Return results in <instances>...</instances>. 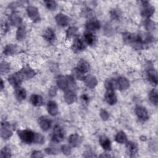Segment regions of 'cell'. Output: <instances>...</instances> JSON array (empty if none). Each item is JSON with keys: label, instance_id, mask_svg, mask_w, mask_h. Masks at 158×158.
<instances>
[{"label": "cell", "instance_id": "1", "mask_svg": "<svg viewBox=\"0 0 158 158\" xmlns=\"http://www.w3.org/2000/svg\"><path fill=\"white\" fill-rule=\"evenodd\" d=\"M17 133L19 138L23 143L26 144H31L34 143L35 133H34L33 131L28 129H25L18 130Z\"/></svg>", "mask_w": 158, "mask_h": 158}, {"label": "cell", "instance_id": "2", "mask_svg": "<svg viewBox=\"0 0 158 158\" xmlns=\"http://www.w3.org/2000/svg\"><path fill=\"white\" fill-rule=\"evenodd\" d=\"M65 137V133L63 128L59 125L54 127L52 133V140L55 143L61 142Z\"/></svg>", "mask_w": 158, "mask_h": 158}, {"label": "cell", "instance_id": "3", "mask_svg": "<svg viewBox=\"0 0 158 158\" xmlns=\"http://www.w3.org/2000/svg\"><path fill=\"white\" fill-rule=\"evenodd\" d=\"M12 134L10 123L5 121L2 122L1 124V137L4 139H7L12 136Z\"/></svg>", "mask_w": 158, "mask_h": 158}, {"label": "cell", "instance_id": "4", "mask_svg": "<svg viewBox=\"0 0 158 158\" xmlns=\"http://www.w3.org/2000/svg\"><path fill=\"white\" fill-rule=\"evenodd\" d=\"M23 79L24 78L20 71L10 75L7 78L9 83L15 88L19 86V85L22 83Z\"/></svg>", "mask_w": 158, "mask_h": 158}, {"label": "cell", "instance_id": "5", "mask_svg": "<svg viewBox=\"0 0 158 158\" xmlns=\"http://www.w3.org/2000/svg\"><path fill=\"white\" fill-rule=\"evenodd\" d=\"M27 13L28 17L33 22H38L40 21V14L38 9L33 6H28L27 8Z\"/></svg>", "mask_w": 158, "mask_h": 158}, {"label": "cell", "instance_id": "6", "mask_svg": "<svg viewBox=\"0 0 158 158\" xmlns=\"http://www.w3.org/2000/svg\"><path fill=\"white\" fill-rule=\"evenodd\" d=\"M72 48L75 52H80L85 49L86 48V44L83 40L81 39L78 36H75L73 39Z\"/></svg>", "mask_w": 158, "mask_h": 158}, {"label": "cell", "instance_id": "7", "mask_svg": "<svg viewBox=\"0 0 158 158\" xmlns=\"http://www.w3.org/2000/svg\"><path fill=\"white\" fill-rule=\"evenodd\" d=\"M104 98L107 103L109 105H114L117 101L116 95L114 93V89H106Z\"/></svg>", "mask_w": 158, "mask_h": 158}, {"label": "cell", "instance_id": "8", "mask_svg": "<svg viewBox=\"0 0 158 158\" xmlns=\"http://www.w3.org/2000/svg\"><path fill=\"white\" fill-rule=\"evenodd\" d=\"M135 112L137 117L142 121H146L149 118L148 111L143 106H137L135 108Z\"/></svg>", "mask_w": 158, "mask_h": 158}, {"label": "cell", "instance_id": "9", "mask_svg": "<svg viewBox=\"0 0 158 158\" xmlns=\"http://www.w3.org/2000/svg\"><path fill=\"white\" fill-rule=\"evenodd\" d=\"M38 123L43 131H47L51 128L52 121L46 116H41L38 119Z\"/></svg>", "mask_w": 158, "mask_h": 158}, {"label": "cell", "instance_id": "10", "mask_svg": "<svg viewBox=\"0 0 158 158\" xmlns=\"http://www.w3.org/2000/svg\"><path fill=\"white\" fill-rule=\"evenodd\" d=\"M115 85L116 88L120 90H126L130 87V82L127 78L120 77L115 81Z\"/></svg>", "mask_w": 158, "mask_h": 158}, {"label": "cell", "instance_id": "11", "mask_svg": "<svg viewBox=\"0 0 158 158\" xmlns=\"http://www.w3.org/2000/svg\"><path fill=\"white\" fill-rule=\"evenodd\" d=\"M126 143L127 154L131 157H135L138 151V148L137 144L133 141H127Z\"/></svg>", "mask_w": 158, "mask_h": 158}, {"label": "cell", "instance_id": "12", "mask_svg": "<svg viewBox=\"0 0 158 158\" xmlns=\"http://www.w3.org/2000/svg\"><path fill=\"white\" fill-rule=\"evenodd\" d=\"M55 20L59 26L62 27L67 26L70 21L69 18L62 13L57 14L55 17Z\"/></svg>", "mask_w": 158, "mask_h": 158}, {"label": "cell", "instance_id": "13", "mask_svg": "<svg viewBox=\"0 0 158 158\" xmlns=\"http://www.w3.org/2000/svg\"><path fill=\"white\" fill-rule=\"evenodd\" d=\"M57 85L58 87L63 90V91H67L69 88V83H68V80L67 76H63V75H60L57 77Z\"/></svg>", "mask_w": 158, "mask_h": 158}, {"label": "cell", "instance_id": "14", "mask_svg": "<svg viewBox=\"0 0 158 158\" xmlns=\"http://www.w3.org/2000/svg\"><path fill=\"white\" fill-rule=\"evenodd\" d=\"M83 81L85 85L90 89H93L98 84V80L96 78L91 75H88L85 76L84 77Z\"/></svg>", "mask_w": 158, "mask_h": 158}, {"label": "cell", "instance_id": "15", "mask_svg": "<svg viewBox=\"0 0 158 158\" xmlns=\"http://www.w3.org/2000/svg\"><path fill=\"white\" fill-rule=\"evenodd\" d=\"M100 26H101L100 22L98 20L94 19L89 20L85 25L86 28L89 31H96L100 28Z\"/></svg>", "mask_w": 158, "mask_h": 158}, {"label": "cell", "instance_id": "16", "mask_svg": "<svg viewBox=\"0 0 158 158\" xmlns=\"http://www.w3.org/2000/svg\"><path fill=\"white\" fill-rule=\"evenodd\" d=\"M80 72L82 73L85 74L87 73L90 69V65L89 64L88 61H86L85 59H80L78 63H77V66L76 67Z\"/></svg>", "mask_w": 158, "mask_h": 158}, {"label": "cell", "instance_id": "17", "mask_svg": "<svg viewBox=\"0 0 158 158\" xmlns=\"http://www.w3.org/2000/svg\"><path fill=\"white\" fill-rule=\"evenodd\" d=\"M20 72L21 74L22 75L23 78L26 79V80L30 79V78H33L36 74L35 70L33 69H32L29 66L24 67L23 69H21V70Z\"/></svg>", "mask_w": 158, "mask_h": 158}, {"label": "cell", "instance_id": "18", "mask_svg": "<svg viewBox=\"0 0 158 158\" xmlns=\"http://www.w3.org/2000/svg\"><path fill=\"white\" fill-rule=\"evenodd\" d=\"M68 142L72 147H77L81 143V138L78 134L73 133L69 136Z\"/></svg>", "mask_w": 158, "mask_h": 158}, {"label": "cell", "instance_id": "19", "mask_svg": "<svg viewBox=\"0 0 158 158\" xmlns=\"http://www.w3.org/2000/svg\"><path fill=\"white\" fill-rule=\"evenodd\" d=\"M48 112L52 116H56L58 114V106L54 101H49L47 103Z\"/></svg>", "mask_w": 158, "mask_h": 158}, {"label": "cell", "instance_id": "20", "mask_svg": "<svg viewBox=\"0 0 158 158\" xmlns=\"http://www.w3.org/2000/svg\"><path fill=\"white\" fill-rule=\"evenodd\" d=\"M44 39L48 43H52L56 40V34L52 29L48 28L43 33Z\"/></svg>", "mask_w": 158, "mask_h": 158}, {"label": "cell", "instance_id": "21", "mask_svg": "<svg viewBox=\"0 0 158 158\" xmlns=\"http://www.w3.org/2000/svg\"><path fill=\"white\" fill-rule=\"evenodd\" d=\"M83 39L86 44L89 46L94 45L96 41V38L95 35L90 31H86L83 34Z\"/></svg>", "mask_w": 158, "mask_h": 158}, {"label": "cell", "instance_id": "22", "mask_svg": "<svg viewBox=\"0 0 158 158\" xmlns=\"http://www.w3.org/2000/svg\"><path fill=\"white\" fill-rule=\"evenodd\" d=\"M30 102L35 107H40L43 104V99L41 96L34 94L30 96Z\"/></svg>", "mask_w": 158, "mask_h": 158}, {"label": "cell", "instance_id": "23", "mask_svg": "<svg viewBox=\"0 0 158 158\" xmlns=\"http://www.w3.org/2000/svg\"><path fill=\"white\" fill-rule=\"evenodd\" d=\"M14 94H15V98L19 101H22L26 98L27 92H26V90L23 88L18 86V87L15 88V89L14 91Z\"/></svg>", "mask_w": 158, "mask_h": 158}, {"label": "cell", "instance_id": "24", "mask_svg": "<svg viewBox=\"0 0 158 158\" xmlns=\"http://www.w3.org/2000/svg\"><path fill=\"white\" fill-rule=\"evenodd\" d=\"M64 98L65 101L69 104H71L75 102L77 100V96L75 93L73 91L69 90V89L65 91Z\"/></svg>", "mask_w": 158, "mask_h": 158}, {"label": "cell", "instance_id": "25", "mask_svg": "<svg viewBox=\"0 0 158 158\" xmlns=\"http://www.w3.org/2000/svg\"><path fill=\"white\" fill-rule=\"evenodd\" d=\"M99 143L101 147L106 151H110L112 148L110 139L106 136H101L99 138Z\"/></svg>", "mask_w": 158, "mask_h": 158}, {"label": "cell", "instance_id": "26", "mask_svg": "<svg viewBox=\"0 0 158 158\" xmlns=\"http://www.w3.org/2000/svg\"><path fill=\"white\" fill-rule=\"evenodd\" d=\"M147 76L149 82L154 85H157V72L154 69H149L147 72Z\"/></svg>", "mask_w": 158, "mask_h": 158}, {"label": "cell", "instance_id": "27", "mask_svg": "<svg viewBox=\"0 0 158 158\" xmlns=\"http://www.w3.org/2000/svg\"><path fill=\"white\" fill-rule=\"evenodd\" d=\"M9 21L12 25L20 27L21 25L22 19L16 12H14L11 13L9 16Z\"/></svg>", "mask_w": 158, "mask_h": 158}, {"label": "cell", "instance_id": "28", "mask_svg": "<svg viewBox=\"0 0 158 158\" xmlns=\"http://www.w3.org/2000/svg\"><path fill=\"white\" fill-rule=\"evenodd\" d=\"M154 12H155L154 7L153 6L148 5L146 7H144V8L141 10V14L143 17L146 18L148 19L154 14Z\"/></svg>", "mask_w": 158, "mask_h": 158}, {"label": "cell", "instance_id": "29", "mask_svg": "<svg viewBox=\"0 0 158 158\" xmlns=\"http://www.w3.org/2000/svg\"><path fill=\"white\" fill-rule=\"evenodd\" d=\"M17 52V46L13 44L6 45L3 49V54L5 56H12Z\"/></svg>", "mask_w": 158, "mask_h": 158}, {"label": "cell", "instance_id": "30", "mask_svg": "<svg viewBox=\"0 0 158 158\" xmlns=\"http://www.w3.org/2000/svg\"><path fill=\"white\" fill-rule=\"evenodd\" d=\"M26 29L24 26L20 25L18 27L16 32V38L18 41H22L26 37Z\"/></svg>", "mask_w": 158, "mask_h": 158}, {"label": "cell", "instance_id": "31", "mask_svg": "<svg viewBox=\"0 0 158 158\" xmlns=\"http://www.w3.org/2000/svg\"><path fill=\"white\" fill-rule=\"evenodd\" d=\"M115 140L117 143L120 144L125 143L127 141V136L123 131H120L116 134L115 136Z\"/></svg>", "mask_w": 158, "mask_h": 158}, {"label": "cell", "instance_id": "32", "mask_svg": "<svg viewBox=\"0 0 158 158\" xmlns=\"http://www.w3.org/2000/svg\"><path fill=\"white\" fill-rule=\"evenodd\" d=\"M149 98L151 102L154 106H157L158 103V93L156 89H152L149 94Z\"/></svg>", "mask_w": 158, "mask_h": 158}, {"label": "cell", "instance_id": "33", "mask_svg": "<svg viewBox=\"0 0 158 158\" xmlns=\"http://www.w3.org/2000/svg\"><path fill=\"white\" fill-rule=\"evenodd\" d=\"M12 156L11 150L7 146L3 147L0 152V157L1 158H9Z\"/></svg>", "mask_w": 158, "mask_h": 158}, {"label": "cell", "instance_id": "34", "mask_svg": "<svg viewBox=\"0 0 158 158\" xmlns=\"http://www.w3.org/2000/svg\"><path fill=\"white\" fill-rule=\"evenodd\" d=\"M78 28L76 27H70L66 31V37L67 39H70L72 37H75L77 32Z\"/></svg>", "mask_w": 158, "mask_h": 158}, {"label": "cell", "instance_id": "35", "mask_svg": "<svg viewBox=\"0 0 158 158\" xmlns=\"http://www.w3.org/2000/svg\"><path fill=\"white\" fill-rule=\"evenodd\" d=\"M10 70V64L6 61H3L1 63V73L2 75L8 73Z\"/></svg>", "mask_w": 158, "mask_h": 158}, {"label": "cell", "instance_id": "36", "mask_svg": "<svg viewBox=\"0 0 158 158\" xmlns=\"http://www.w3.org/2000/svg\"><path fill=\"white\" fill-rule=\"evenodd\" d=\"M110 17L113 20H119L121 17V12L118 9H114L110 12Z\"/></svg>", "mask_w": 158, "mask_h": 158}, {"label": "cell", "instance_id": "37", "mask_svg": "<svg viewBox=\"0 0 158 158\" xmlns=\"http://www.w3.org/2000/svg\"><path fill=\"white\" fill-rule=\"evenodd\" d=\"M44 3L46 7L50 10H55L57 6L56 2L54 1H51V0L44 1Z\"/></svg>", "mask_w": 158, "mask_h": 158}, {"label": "cell", "instance_id": "38", "mask_svg": "<svg viewBox=\"0 0 158 158\" xmlns=\"http://www.w3.org/2000/svg\"><path fill=\"white\" fill-rule=\"evenodd\" d=\"M145 22V28L148 31H152L155 29L156 27V23L154 21H152V20L148 19Z\"/></svg>", "mask_w": 158, "mask_h": 158}, {"label": "cell", "instance_id": "39", "mask_svg": "<svg viewBox=\"0 0 158 158\" xmlns=\"http://www.w3.org/2000/svg\"><path fill=\"white\" fill-rule=\"evenodd\" d=\"M45 142L44 136L38 133H35L34 143L36 144H43Z\"/></svg>", "mask_w": 158, "mask_h": 158}, {"label": "cell", "instance_id": "40", "mask_svg": "<svg viewBox=\"0 0 158 158\" xmlns=\"http://www.w3.org/2000/svg\"><path fill=\"white\" fill-rule=\"evenodd\" d=\"M73 78H75L78 80H83L85 76L84 74L80 72L77 68L73 69Z\"/></svg>", "mask_w": 158, "mask_h": 158}, {"label": "cell", "instance_id": "41", "mask_svg": "<svg viewBox=\"0 0 158 158\" xmlns=\"http://www.w3.org/2000/svg\"><path fill=\"white\" fill-rule=\"evenodd\" d=\"M61 151L63 152L64 154L68 156L71 154V148L67 144H64L60 147Z\"/></svg>", "mask_w": 158, "mask_h": 158}, {"label": "cell", "instance_id": "42", "mask_svg": "<svg viewBox=\"0 0 158 158\" xmlns=\"http://www.w3.org/2000/svg\"><path fill=\"white\" fill-rule=\"evenodd\" d=\"M67 80H68L69 88H72V89L75 88L77 87V85H76V83H75V81L74 80L73 77L67 76Z\"/></svg>", "mask_w": 158, "mask_h": 158}, {"label": "cell", "instance_id": "43", "mask_svg": "<svg viewBox=\"0 0 158 158\" xmlns=\"http://www.w3.org/2000/svg\"><path fill=\"white\" fill-rule=\"evenodd\" d=\"M100 117L104 121H106V120H107L108 118H109V114L108 112H107L106 110L102 109L100 110Z\"/></svg>", "mask_w": 158, "mask_h": 158}, {"label": "cell", "instance_id": "44", "mask_svg": "<svg viewBox=\"0 0 158 158\" xmlns=\"http://www.w3.org/2000/svg\"><path fill=\"white\" fill-rule=\"evenodd\" d=\"M44 155L40 151H34L31 153V157L32 158H40V157H43Z\"/></svg>", "mask_w": 158, "mask_h": 158}, {"label": "cell", "instance_id": "45", "mask_svg": "<svg viewBox=\"0 0 158 158\" xmlns=\"http://www.w3.org/2000/svg\"><path fill=\"white\" fill-rule=\"evenodd\" d=\"M57 92V90L56 87V86H52L49 89L48 94H49V96L50 97H54V96H55L56 95Z\"/></svg>", "mask_w": 158, "mask_h": 158}, {"label": "cell", "instance_id": "46", "mask_svg": "<svg viewBox=\"0 0 158 158\" xmlns=\"http://www.w3.org/2000/svg\"><path fill=\"white\" fill-rule=\"evenodd\" d=\"M9 29V24L6 22H4L2 23L1 24V30L2 31L4 32V33H6Z\"/></svg>", "mask_w": 158, "mask_h": 158}, {"label": "cell", "instance_id": "47", "mask_svg": "<svg viewBox=\"0 0 158 158\" xmlns=\"http://www.w3.org/2000/svg\"><path fill=\"white\" fill-rule=\"evenodd\" d=\"M45 151L48 154H54L55 153V151L52 148H47L45 149Z\"/></svg>", "mask_w": 158, "mask_h": 158}, {"label": "cell", "instance_id": "48", "mask_svg": "<svg viewBox=\"0 0 158 158\" xmlns=\"http://www.w3.org/2000/svg\"><path fill=\"white\" fill-rule=\"evenodd\" d=\"M81 100H83V101H85V102H87V101H88V100H89V98H88V96L86 95V94H83V95L81 96Z\"/></svg>", "mask_w": 158, "mask_h": 158}, {"label": "cell", "instance_id": "49", "mask_svg": "<svg viewBox=\"0 0 158 158\" xmlns=\"http://www.w3.org/2000/svg\"><path fill=\"white\" fill-rule=\"evenodd\" d=\"M4 89V82L3 80L1 79V89L2 90Z\"/></svg>", "mask_w": 158, "mask_h": 158}, {"label": "cell", "instance_id": "50", "mask_svg": "<svg viewBox=\"0 0 158 158\" xmlns=\"http://www.w3.org/2000/svg\"><path fill=\"white\" fill-rule=\"evenodd\" d=\"M110 155H109V154H107V155H105V154H102V155H101L100 156V157H110Z\"/></svg>", "mask_w": 158, "mask_h": 158}]
</instances>
